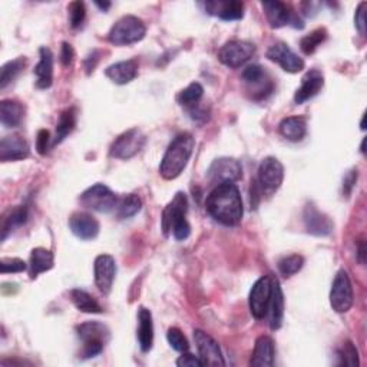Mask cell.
<instances>
[{
	"label": "cell",
	"instance_id": "f1b7e54d",
	"mask_svg": "<svg viewBox=\"0 0 367 367\" xmlns=\"http://www.w3.org/2000/svg\"><path fill=\"white\" fill-rule=\"evenodd\" d=\"M279 131L287 141L300 142L307 134V122L303 116H289L280 122Z\"/></svg>",
	"mask_w": 367,
	"mask_h": 367
},
{
	"label": "cell",
	"instance_id": "d6a6232c",
	"mask_svg": "<svg viewBox=\"0 0 367 367\" xmlns=\"http://www.w3.org/2000/svg\"><path fill=\"white\" fill-rule=\"evenodd\" d=\"M141 208H142V200L137 194H128L118 201L116 214L120 220H127L137 216Z\"/></svg>",
	"mask_w": 367,
	"mask_h": 367
},
{
	"label": "cell",
	"instance_id": "6da1fadb",
	"mask_svg": "<svg viewBox=\"0 0 367 367\" xmlns=\"http://www.w3.org/2000/svg\"><path fill=\"white\" fill-rule=\"evenodd\" d=\"M205 209L209 216L227 226H237L244 214L242 198L234 182H223L214 188L205 200Z\"/></svg>",
	"mask_w": 367,
	"mask_h": 367
},
{
	"label": "cell",
	"instance_id": "4fadbf2b",
	"mask_svg": "<svg viewBox=\"0 0 367 367\" xmlns=\"http://www.w3.org/2000/svg\"><path fill=\"white\" fill-rule=\"evenodd\" d=\"M305 231L314 237H327L333 233L334 224L328 216L321 212L314 204H307L303 212Z\"/></svg>",
	"mask_w": 367,
	"mask_h": 367
},
{
	"label": "cell",
	"instance_id": "8992f818",
	"mask_svg": "<svg viewBox=\"0 0 367 367\" xmlns=\"http://www.w3.org/2000/svg\"><path fill=\"white\" fill-rule=\"evenodd\" d=\"M119 198L112 193L104 184H95V186L85 190L81 197L79 202L89 209H94L98 212H111L116 208Z\"/></svg>",
	"mask_w": 367,
	"mask_h": 367
},
{
	"label": "cell",
	"instance_id": "30bf717a",
	"mask_svg": "<svg viewBox=\"0 0 367 367\" xmlns=\"http://www.w3.org/2000/svg\"><path fill=\"white\" fill-rule=\"evenodd\" d=\"M284 181V167L274 157H267L261 161L258 167V181L260 188L268 194L277 191Z\"/></svg>",
	"mask_w": 367,
	"mask_h": 367
},
{
	"label": "cell",
	"instance_id": "7bdbcfd3",
	"mask_svg": "<svg viewBox=\"0 0 367 367\" xmlns=\"http://www.w3.org/2000/svg\"><path fill=\"white\" fill-rule=\"evenodd\" d=\"M50 145V134L46 130H41L36 137V151L41 155H46Z\"/></svg>",
	"mask_w": 367,
	"mask_h": 367
},
{
	"label": "cell",
	"instance_id": "ab89813d",
	"mask_svg": "<svg viewBox=\"0 0 367 367\" xmlns=\"http://www.w3.org/2000/svg\"><path fill=\"white\" fill-rule=\"evenodd\" d=\"M339 357L342 359V364H346V366H359V353H357V349L354 347V345L352 342H346L343 343V346L339 349L338 352Z\"/></svg>",
	"mask_w": 367,
	"mask_h": 367
},
{
	"label": "cell",
	"instance_id": "ffe728a7",
	"mask_svg": "<svg viewBox=\"0 0 367 367\" xmlns=\"http://www.w3.org/2000/svg\"><path fill=\"white\" fill-rule=\"evenodd\" d=\"M324 86V76L320 71L312 69L305 74L301 79V86L296 90L294 94V102L297 105H301L304 102L310 101L316 95H319Z\"/></svg>",
	"mask_w": 367,
	"mask_h": 367
},
{
	"label": "cell",
	"instance_id": "f35d334b",
	"mask_svg": "<svg viewBox=\"0 0 367 367\" xmlns=\"http://www.w3.org/2000/svg\"><path fill=\"white\" fill-rule=\"evenodd\" d=\"M167 340L169 343V346L176 350V352H188L190 350V343L187 340L186 335H184V333L176 328V327H171L167 333Z\"/></svg>",
	"mask_w": 367,
	"mask_h": 367
},
{
	"label": "cell",
	"instance_id": "83f0119b",
	"mask_svg": "<svg viewBox=\"0 0 367 367\" xmlns=\"http://www.w3.org/2000/svg\"><path fill=\"white\" fill-rule=\"evenodd\" d=\"M53 265H55V256L52 251L42 249V247L32 250V253H30V260H29L30 279L35 280L39 274L52 270Z\"/></svg>",
	"mask_w": 367,
	"mask_h": 367
},
{
	"label": "cell",
	"instance_id": "cb8c5ba5",
	"mask_svg": "<svg viewBox=\"0 0 367 367\" xmlns=\"http://www.w3.org/2000/svg\"><path fill=\"white\" fill-rule=\"evenodd\" d=\"M39 57V64L34 71L36 86L39 89H48L53 83V53L49 48H41Z\"/></svg>",
	"mask_w": 367,
	"mask_h": 367
},
{
	"label": "cell",
	"instance_id": "ba28073f",
	"mask_svg": "<svg viewBox=\"0 0 367 367\" xmlns=\"http://www.w3.org/2000/svg\"><path fill=\"white\" fill-rule=\"evenodd\" d=\"M256 46L247 41H230L219 52L220 62L228 68L237 69L246 65L254 56Z\"/></svg>",
	"mask_w": 367,
	"mask_h": 367
},
{
	"label": "cell",
	"instance_id": "3957f363",
	"mask_svg": "<svg viewBox=\"0 0 367 367\" xmlns=\"http://www.w3.org/2000/svg\"><path fill=\"white\" fill-rule=\"evenodd\" d=\"M79 339L83 342L82 357L92 359L102 353L105 345L111 339L109 328L99 321H88L76 327Z\"/></svg>",
	"mask_w": 367,
	"mask_h": 367
},
{
	"label": "cell",
	"instance_id": "7a4b0ae2",
	"mask_svg": "<svg viewBox=\"0 0 367 367\" xmlns=\"http://www.w3.org/2000/svg\"><path fill=\"white\" fill-rule=\"evenodd\" d=\"M195 139L191 134L184 132L174 138L165 151L164 158L160 165V174L164 179L178 178L187 168L194 152Z\"/></svg>",
	"mask_w": 367,
	"mask_h": 367
},
{
	"label": "cell",
	"instance_id": "d590c367",
	"mask_svg": "<svg viewBox=\"0 0 367 367\" xmlns=\"http://www.w3.org/2000/svg\"><path fill=\"white\" fill-rule=\"evenodd\" d=\"M25 67H26L25 57H18L5 64L2 67V74H0V88L5 89L9 83H12L19 76V74L23 71Z\"/></svg>",
	"mask_w": 367,
	"mask_h": 367
},
{
	"label": "cell",
	"instance_id": "b9f144b4",
	"mask_svg": "<svg viewBox=\"0 0 367 367\" xmlns=\"http://www.w3.org/2000/svg\"><path fill=\"white\" fill-rule=\"evenodd\" d=\"M26 268H27L26 263L20 258H2V260H0V271H2V274L23 272Z\"/></svg>",
	"mask_w": 367,
	"mask_h": 367
},
{
	"label": "cell",
	"instance_id": "484cf974",
	"mask_svg": "<svg viewBox=\"0 0 367 367\" xmlns=\"http://www.w3.org/2000/svg\"><path fill=\"white\" fill-rule=\"evenodd\" d=\"M138 343L144 353L149 352L154 346V321L148 309L141 307L138 312Z\"/></svg>",
	"mask_w": 367,
	"mask_h": 367
},
{
	"label": "cell",
	"instance_id": "7dc6e473",
	"mask_svg": "<svg viewBox=\"0 0 367 367\" xmlns=\"http://www.w3.org/2000/svg\"><path fill=\"white\" fill-rule=\"evenodd\" d=\"M357 176H359V172L357 169H352L346 176H345V181H343V193L346 195H349L352 193V190L354 188V184L357 182Z\"/></svg>",
	"mask_w": 367,
	"mask_h": 367
},
{
	"label": "cell",
	"instance_id": "f6af8a7d",
	"mask_svg": "<svg viewBox=\"0 0 367 367\" xmlns=\"http://www.w3.org/2000/svg\"><path fill=\"white\" fill-rule=\"evenodd\" d=\"M366 2H361L357 9H356V15H354V25H356V29L359 30L360 35H366Z\"/></svg>",
	"mask_w": 367,
	"mask_h": 367
},
{
	"label": "cell",
	"instance_id": "5bb4252c",
	"mask_svg": "<svg viewBox=\"0 0 367 367\" xmlns=\"http://www.w3.org/2000/svg\"><path fill=\"white\" fill-rule=\"evenodd\" d=\"M194 340L198 349V357L204 366H226L224 356L219 343L202 330H194Z\"/></svg>",
	"mask_w": 367,
	"mask_h": 367
},
{
	"label": "cell",
	"instance_id": "9c48e42d",
	"mask_svg": "<svg viewBox=\"0 0 367 367\" xmlns=\"http://www.w3.org/2000/svg\"><path fill=\"white\" fill-rule=\"evenodd\" d=\"M242 81L249 86L251 97L256 101L265 99L274 90V83L265 69L260 65H250L242 71Z\"/></svg>",
	"mask_w": 367,
	"mask_h": 367
},
{
	"label": "cell",
	"instance_id": "836d02e7",
	"mask_svg": "<svg viewBox=\"0 0 367 367\" xmlns=\"http://www.w3.org/2000/svg\"><path fill=\"white\" fill-rule=\"evenodd\" d=\"M26 221H27V207L26 205H19L13 211H11V214L8 217H5L4 224H2V240L5 241L6 237L12 231H15V228L22 227Z\"/></svg>",
	"mask_w": 367,
	"mask_h": 367
},
{
	"label": "cell",
	"instance_id": "44dd1931",
	"mask_svg": "<svg viewBox=\"0 0 367 367\" xmlns=\"http://www.w3.org/2000/svg\"><path fill=\"white\" fill-rule=\"evenodd\" d=\"M71 231L81 240H94L99 234L98 220L88 212H74L69 219Z\"/></svg>",
	"mask_w": 367,
	"mask_h": 367
},
{
	"label": "cell",
	"instance_id": "9a60e30c",
	"mask_svg": "<svg viewBox=\"0 0 367 367\" xmlns=\"http://www.w3.org/2000/svg\"><path fill=\"white\" fill-rule=\"evenodd\" d=\"M267 57L271 62L280 65L289 74H298L304 69V60L283 42L274 43L267 50Z\"/></svg>",
	"mask_w": 367,
	"mask_h": 367
},
{
	"label": "cell",
	"instance_id": "603a6c76",
	"mask_svg": "<svg viewBox=\"0 0 367 367\" xmlns=\"http://www.w3.org/2000/svg\"><path fill=\"white\" fill-rule=\"evenodd\" d=\"M138 60L130 59V60H122V62H116L106 68L105 75L116 85H127L132 82L138 75Z\"/></svg>",
	"mask_w": 367,
	"mask_h": 367
},
{
	"label": "cell",
	"instance_id": "816d5d0a",
	"mask_svg": "<svg viewBox=\"0 0 367 367\" xmlns=\"http://www.w3.org/2000/svg\"><path fill=\"white\" fill-rule=\"evenodd\" d=\"M95 5L101 9V11H104V12H106L109 8H111V2H95Z\"/></svg>",
	"mask_w": 367,
	"mask_h": 367
},
{
	"label": "cell",
	"instance_id": "e0dca14e",
	"mask_svg": "<svg viewBox=\"0 0 367 367\" xmlns=\"http://www.w3.org/2000/svg\"><path fill=\"white\" fill-rule=\"evenodd\" d=\"M208 179L211 182H235L242 176V167L234 158H219L208 168Z\"/></svg>",
	"mask_w": 367,
	"mask_h": 367
},
{
	"label": "cell",
	"instance_id": "4316f807",
	"mask_svg": "<svg viewBox=\"0 0 367 367\" xmlns=\"http://www.w3.org/2000/svg\"><path fill=\"white\" fill-rule=\"evenodd\" d=\"M205 9L209 15H214L226 22L240 20L244 18V4L242 2H208Z\"/></svg>",
	"mask_w": 367,
	"mask_h": 367
},
{
	"label": "cell",
	"instance_id": "8fae6325",
	"mask_svg": "<svg viewBox=\"0 0 367 367\" xmlns=\"http://www.w3.org/2000/svg\"><path fill=\"white\" fill-rule=\"evenodd\" d=\"M271 290H272V277L271 275H264V277L258 279L249 297L250 304V312L254 319L261 320L268 314V305L271 298Z\"/></svg>",
	"mask_w": 367,
	"mask_h": 367
},
{
	"label": "cell",
	"instance_id": "60d3db41",
	"mask_svg": "<svg viewBox=\"0 0 367 367\" xmlns=\"http://www.w3.org/2000/svg\"><path fill=\"white\" fill-rule=\"evenodd\" d=\"M68 12H69V23L74 29L81 27V25L83 23L85 18H86V9L85 5L82 2H72L68 6Z\"/></svg>",
	"mask_w": 367,
	"mask_h": 367
},
{
	"label": "cell",
	"instance_id": "e575fe53",
	"mask_svg": "<svg viewBox=\"0 0 367 367\" xmlns=\"http://www.w3.org/2000/svg\"><path fill=\"white\" fill-rule=\"evenodd\" d=\"M204 95V88L198 82L190 83L186 89H182L176 95V102L184 108H193L198 105Z\"/></svg>",
	"mask_w": 367,
	"mask_h": 367
},
{
	"label": "cell",
	"instance_id": "d4e9b609",
	"mask_svg": "<svg viewBox=\"0 0 367 367\" xmlns=\"http://www.w3.org/2000/svg\"><path fill=\"white\" fill-rule=\"evenodd\" d=\"M274 342L270 335H260L256 340L254 352L250 359V366L254 367H271L274 364Z\"/></svg>",
	"mask_w": 367,
	"mask_h": 367
},
{
	"label": "cell",
	"instance_id": "4dcf8cb0",
	"mask_svg": "<svg viewBox=\"0 0 367 367\" xmlns=\"http://www.w3.org/2000/svg\"><path fill=\"white\" fill-rule=\"evenodd\" d=\"M71 300L75 304V307L82 313H89V314L102 313L101 304L95 300V297H92L89 293L83 290L74 289L71 291Z\"/></svg>",
	"mask_w": 367,
	"mask_h": 367
},
{
	"label": "cell",
	"instance_id": "c3c4849f",
	"mask_svg": "<svg viewBox=\"0 0 367 367\" xmlns=\"http://www.w3.org/2000/svg\"><path fill=\"white\" fill-rule=\"evenodd\" d=\"M98 60H99V53H98L97 50L92 52V53L85 59V68H86V72H88V74L95 71V67H97V64H98Z\"/></svg>",
	"mask_w": 367,
	"mask_h": 367
},
{
	"label": "cell",
	"instance_id": "8d00e7d4",
	"mask_svg": "<svg viewBox=\"0 0 367 367\" xmlns=\"http://www.w3.org/2000/svg\"><path fill=\"white\" fill-rule=\"evenodd\" d=\"M327 39V30L324 27L313 30L300 41V48L305 55H313L316 49Z\"/></svg>",
	"mask_w": 367,
	"mask_h": 367
},
{
	"label": "cell",
	"instance_id": "7402d4cb",
	"mask_svg": "<svg viewBox=\"0 0 367 367\" xmlns=\"http://www.w3.org/2000/svg\"><path fill=\"white\" fill-rule=\"evenodd\" d=\"M270 314V327L271 330H279L283 326L284 320V294L277 279L272 277V290L268 305Z\"/></svg>",
	"mask_w": 367,
	"mask_h": 367
},
{
	"label": "cell",
	"instance_id": "681fc988",
	"mask_svg": "<svg viewBox=\"0 0 367 367\" xmlns=\"http://www.w3.org/2000/svg\"><path fill=\"white\" fill-rule=\"evenodd\" d=\"M190 115H191V118L194 119V120H197V122H207L208 120V112H205L204 109H201V108H197V105L195 106H193V108H190Z\"/></svg>",
	"mask_w": 367,
	"mask_h": 367
},
{
	"label": "cell",
	"instance_id": "d6986e66",
	"mask_svg": "<svg viewBox=\"0 0 367 367\" xmlns=\"http://www.w3.org/2000/svg\"><path fill=\"white\" fill-rule=\"evenodd\" d=\"M30 155V148L26 139L20 135L5 137L0 141V161H22Z\"/></svg>",
	"mask_w": 367,
	"mask_h": 367
},
{
	"label": "cell",
	"instance_id": "5b68a950",
	"mask_svg": "<svg viewBox=\"0 0 367 367\" xmlns=\"http://www.w3.org/2000/svg\"><path fill=\"white\" fill-rule=\"evenodd\" d=\"M354 301L353 286L349 274L345 270H340L333 280L330 290V305L335 313H347Z\"/></svg>",
	"mask_w": 367,
	"mask_h": 367
},
{
	"label": "cell",
	"instance_id": "74e56055",
	"mask_svg": "<svg viewBox=\"0 0 367 367\" xmlns=\"http://www.w3.org/2000/svg\"><path fill=\"white\" fill-rule=\"evenodd\" d=\"M304 265V258L298 254H293L289 257H284L279 261V271L284 277H291V275L297 274Z\"/></svg>",
	"mask_w": 367,
	"mask_h": 367
},
{
	"label": "cell",
	"instance_id": "f546056e",
	"mask_svg": "<svg viewBox=\"0 0 367 367\" xmlns=\"http://www.w3.org/2000/svg\"><path fill=\"white\" fill-rule=\"evenodd\" d=\"M25 116V108L18 101L5 99L0 102V122L5 128H16Z\"/></svg>",
	"mask_w": 367,
	"mask_h": 367
},
{
	"label": "cell",
	"instance_id": "ee69618b",
	"mask_svg": "<svg viewBox=\"0 0 367 367\" xmlns=\"http://www.w3.org/2000/svg\"><path fill=\"white\" fill-rule=\"evenodd\" d=\"M176 366H179V367H201V366H204V363L200 357H195L194 354H191L188 352H184L182 356H179V359L176 360Z\"/></svg>",
	"mask_w": 367,
	"mask_h": 367
},
{
	"label": "cell",
	"instance_id": "ac0fdd59",
	"mask_svg": "<svg viewBox=\"0 0 367 367\" xmlns=\"http://www.w3.org/2000/svg\"><path fill=\"white\" fill-rule=\"evenodd\" d=\"M95 283L101 293L108 294L112 290V284L116 275V263L112 256L101 254L95 258L94 264Z\"/></svg>",
	"mask_w": 367,
	"mask_h": 367
},
{
	"label": "cell",
	"instance_id": "7c38bea8",
	"mask_svg": "<svg viewBox=\"0 0 367 367\" xmlns=\"http://www.w3.org/2000/svg\"><path fill=\"white\" fill-rule=\"evenodd\" d=\"M187 211H188V200L187 195L184 193H176L175 197L168 202V205L162 211V219H161V228L164 234L168 237L174 227L187 219Z\"/></svg>",
	"mask_w": 367,
	"mask_h": 367
},
{
	"label": "cell",
	"instance_id": "f907efd6",
	"mask_svg": "<svg viewBox=\"0 0 367 367\" xmlns=\"http://www.w3.org/2000/svg\"><path fill=\"white\" fill-rule=\"evenodd\" d=\"M357 257H359V261L361 263V264H364V257H366V246H364V241L363 240H360V242H359V249H357Z\"/></svg>",
	"mask_w": 367,
	"mask_h": 367
},
{
	"label": "cell",
	"instance_id": "f5cc1de1",
	"mask_svg": "<svg viewBox=\"0 0 367 367\" xmlns=\"http://www.w3.org/2000/svg\"><path fill=\"white\" fill-rule=\"evenodd\" d=\"M364 144H366V138H363V141H361V146H360L361 154H364V152H366V149H364Z\"/></svg>",
	"mask_w": 367,
	"mask_h": 367
},
{
	"label": "cell",
	"instance_id": "52a82bcc",
	"mask_svg": "<svg viewBox=\"0 0 367 367\" xmlns=\"http://www.w3.org/2000/svg\"><path fill=\"white\" fill-rule=\"evenodd\" d=\"M145 142H146V137L142 134L141 130L138 128L128 130L113 141L109 149V155L118 160H130L135 157L144 148Z\"/></svg>",
	"mask_w": 367,
	"mask_h": 367
},
{
	"label": "cell",
	"instance_id": "1f68e13d",
	"mask_svg": "<svg viewBox=\"0 0 367 367\" xmlns=\"http://www.w3.org/2000/svg\"><path fill=\"white\" fill-rule=\"evenodd\" d=\"M76 127V109L68 108L59 116L57 125H56V135L53 139V145L62 142Z\"/></svg>",
	"mask_w": 367,
	"mask_h": 367
},
{
	"label": "cell",
	"instance_id": "bcb514c9",
	"mask_svg": "<svg viewBox=\"0 0 367 367\" xmlns=\"http://www.w3.org/2000/svg\"><path fill=\"white\" fill-rule=\"evenodd\" d=\"M74 57H75L74 48L68 42H64L62 48H60V62H62L64 67H69L74 62Z\"/></svg>",
	"mask_w": 367,
	"mask_h": 367
},
{
	"label": "cell",
	"instance_id": "277c9868",
	"mask_svg": "<svg viewBox=\"0 0 367 367\" xmlns=\"http://www.w3.org/2000/svg\"><path fill=\"white\" fill-rule=\"evenodd\" d=\"M146 35L145 23L132 15L120 18L109 30L108 39L116 46H128L141 42Z\"/></svg>",
	"mask_w": 367,
	"mask_h": 367
},
{
	"label": "cell",
	"instance_id": "2e32d148",
	"mask_svg": "<svg viewBox=\"0 0 367 367\" xmlns=\"http://www.w3.org/2000/svg\"><path fill=\"white\" fill-rule=\"evenodd\" d=\"M264 13L267 16V20L271 27L274 29H280L286 25H293L294 27H303V22L297 19L294 12L283 2H263L261 4Z\"/></svg>",
	"mask_w": 367,
	"mask_h": 367
}]
</instances>
